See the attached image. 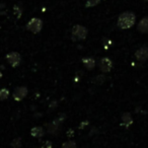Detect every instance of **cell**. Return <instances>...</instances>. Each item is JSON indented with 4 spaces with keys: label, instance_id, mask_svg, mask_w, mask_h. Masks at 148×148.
Here are the masks:
<instances>
[{
    "label": "cell",
    "instance_id": "10",
    "mask_svg": "<svg viewBox=\"0 0 148 148\" xmlns=\"http://www.w3.org/2000/svg\"><path fill=\"white\" fill-rule=\"evenodd\" d=\"M82 62H83V64H84L85 68L88 70L93 69L95 66V61L93 58H84V59H82Z\"/></svg>",
    "mask_w": 148,
    "mask_h": 148
},
{
    "label": "cell",
    "instance_id": "14",
    "mask_svg": "<svg viewBox=\"0 0 148 148\" xmlns=\"http://www.w3.org/2000/svg\"><path fill=\"white\" fill-rule=\"evenodd\" d=\"M10 145L12 146L13 148H19L21 146V138H15V139H13L12 142L10 143Z\"/></svg>",
    "mask_w": 148,
    "mask_h": 148
},
{
    "label": "cell",
    "instance_id": "6",
    "mask_svg": "<svg viewBox=\"0 0 148 148\" xmlns=\"http://www.w3.org/2000/svg\"><path fill=\"white\" fill-rule=\"evenodd\" d=\"M27 95V88L25 86H18L14 89L13 91V99L16 101H19L21 99H23Z\"/></svg>",
    "mask_w": 148,
    "mask_h": 148
},
{
    "label": "cell",
    "instance_id": "17",
    "mask_svg": "<svg viewBox=\"0 0 148 148\" xmlns=\"http://www.w3.org/2000/svg\"><path fill=\"white\" fill-rule=\"evenodd\" d=\"M42 148H52V143L50 141H46L45 143L43 144Z\"/></svg>",
    "mask_w": 148,
    "mask_h": 148
},
{
    "label": "cell",
    "instance_id": "18",
    "mask_svg": "<svg viewBox=\"0 0 148 148\" xmlns=\"http://www.w3.org/2000/svg\"><path fill=\"white\" fill-rule=\"evenodd\" d=\"M15 12H17V18H19L21 17V8H18L17 6H14V13Z\"/></svg>",
    "mask_w": 148,
    "mask_h": 148
},
{
    "label": "cell",
    "instance_id": "9",
    "mask_svg": "<svg viewBox=\"0 0 148 148\" xmlns=\"http://www.w3.org/2000/svg\"><path fill=\"white\" fill-rule=\"evenodd\" d=\"M31 134L33 137H36V138H41L44 136L45 134V131L42 127H34L33 129L31 130Z\"/></svg>",
    "mask_w": 148,
    "mask_h": 148
},
{
    "label": "cell",
    "instance_id": "20",
    "mask_svg": "<svg viewBox=\"0 0 148 148\" xmlns=\"http://www.w3.org/2000/svg\"><path fill=\"white\" fill-rule=\"evenodd\" d=\"M145 1H146V2H148V0H145Z\"/></svg>",
    "mask_w": 148,
    "mask_h": 148
},
{
    "label": "cell",
    "instance_id": "2",
    "mask_svg": "<svg viewBox=\"0 0 148 148\" xmlns=\"http://www.w3.org/2000/svg\"><path fill=\"white\" fill-rule=\"evenodd\" d=\"M87 37V29L86 27H82L80 25H74L72 29V39L75 41L78 40H84Z\"/></svg>",
    "mask_w": 148,
    "mask_h": 148
},
{
    "label": "cell",
    "instance_id": "12",
    "mask_svg": "<svg viewBox=\"0 0 148 148\" xmlns=\"http://www.w3.org/2000/svg\"><path fill=\"white\" fill-rule=\"evenodd\" d=\"M9 95V91L6 88H2L0 89V101H5V99H8Z\"/></svg>",
    "mask_w": 148,
    "mask_h": 148
},
{
    "label": "cell",
    "instance_id": "15",
    "mask_svg": "<svg viewBox=\"0 0 148 148\" xmlns=\"http://www.w3.org/2000/svg\"><path fill=\"white\" fill-rule=\"evenodd\" d=\"M105 80H106L105 75H99V76H97L93 79V82L97 83V84H101L103 82H105Z\"/></svg>",
    "mask_w": 148,
    "mask_h": 148
},
{
    "label": "cell",
    "instance_id": "4",
    "mask_svg": "<svg viewBox=\"0 0 148 148\" xmlns=\"http://www.w3.org/2000/svg\"><path fill=\"white\" fill-rule=\"evenodd\" d=\"M6 60L12 67H17L21 61V57L17 52H10L6 55Z\"/></svg>",
    "mask_w": 148,
    "mask_h": 148
},
{
    "label": "cell",
    "instance_id": "5",
    "mask_svg": "<svg viewBox=\"0 0 148 148\" xmlns=\"http://www.w3.org/2000/svg\"><path fill=\"white\" fill-rule=\"evenodd\" d=\"M99 69H101V72H103V73H108V72L111 71L112 68H113V62H112L111 59L105 57L99 61Z\"/></svg>",
    "mask_w": 148,
    "mask_h": 148
},
{
    "label": "cell",
    "instance_id": "19",
    "mask_svg": "<svg viewBox=\"0 0 148 148\" xmlns=\"http://www.w3.org/2000/svg\"><path fill=\"white\" fill-rule=\"evenodd\" d=\"M2 77V73H1V71H0V78Z\"/></svg>",
    "mask_w": 148,
    "mask_h": 148
},
{
    "label": "cell",
    "instance_id": "1",
    "mask_svg": "<svg viewBox=\"0 0 148 148\" xmlns=\"http://www.w3.org/2000/svg\"><path fill=\"white\" fill-rule=\"evenodd\" d=\"M135 21H136L135 14H134L133 12H131V11H126V12L122 13L119 16L117 25L120 29H130V27L135 23Z\"/></svg>",
    "mask_w": 148,
    "mask_h": 148
},
{
    "label": "cell",
    "instance_id": "8",
    "mask_svg": "<svg viewBox=\"0 0 148 148\" xmlns=\"http://www.w3.org/2000/svg\"><path fill=\"white\" fill-rule=\"evenodd\" d=\"M137 29H138V31L143 34L148 33V16L144 17V18H142L141 21H140V23H138Z\"/></svg>",
    "mask_w": 148,
    "mask_h": 148
},
{
    "label": "cell",
    "instance_id": "13",
    "mask_svg": "<svg viewBox=\"0 0 148 148\" xmlns=\"http://www.w3.org/2000/svg\"><path fill=\"white\" fill-rule=\"evenodd\" d=\"M62 148H77V146L75 142L70 140V141H67V142H65V143H63Z\"/></svg>",
    "mask_w": 148,
    "mask_h": 148
},
{
    "label": "cell",
    "instance_id": "3",
    "mask_svg": "<svg viewBox=\"0 0 148 148\" xmlns=\"http://www.w3.org/2000/svg\"><path fill=\"white\" fill-rule=\"evenodd\" d=\"M42 27H43V21H42L40 18H37V17L32 18L31 21L27 23V29L29 32H32L33 34L40 33Z\"/></svg>",
    "mask_w": 148,
    "mask_h": 148
},
{
    "label": "cell",
    "instance_id": "7",
    "mask_svg": "<svg viewBox=\"0 0 148 148\" xmlns=\"http://www.w3.org/2000/svg\"><path fill=\"white\" fill-rule=\"evenodd\" d=\"M135 57L140 61H145L148 59V48L147 47H141L137 52L135 53Z\"/></svg>",
    "mask_w": 148,
    "mask_h": 148
},
{
    "label": "cell",
    "instance_id": "11",
    "mask_svg": "<svg viewBox=\"0 0 148 148\" xmlns=\"http://www.w3.org/2000/svg\"><path fill=\"white\" fill-rule=\"evenodd\" d=\"M122 121H123L126 128H129V126L133 124V119H132L131 115H130L129 113L123 114V116H122Z\"/></svg>",
    "mask_w": 148,
    "mask_h": 148
},
{
    "label": "cell",
    "instance_id": "16",
    "mask_svg": "<svg viewBox=\"0 0 148 148\" xmlns=\"http://www.w3.org/2000/svg\"><path fill=\"white\" fill-rule=\"evenodd\" d=\"M99 2H101V0H88V1L85 3V7H93L99 4Z\"/></svg>",
    "mask_w": 148,
    "mask_h": 148
}]
</instances>
